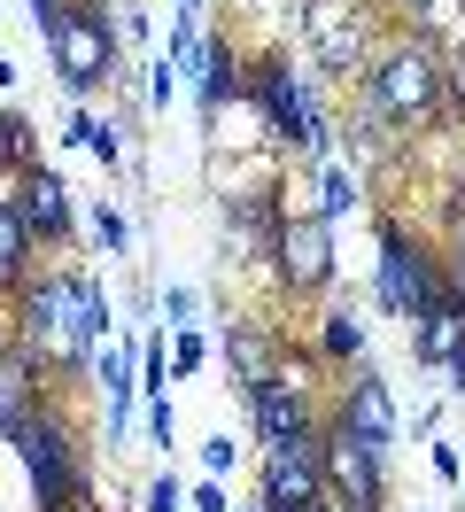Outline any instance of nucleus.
I'll return each instance as SVG.
<instances>
[{
    "label": "nucleus",
    "mask_w": 465,
    "mask_h": 512,
    "mask_svg": "<svg viewBox=\"0 0 465 512\" xmlns=\"http://www.w3.org/2000/svg\"><path fill=\"white\" fill-rule=\"evenodd\" d=\"M279 225H287V202H279L272 179L225 187V264H264V272H272Z\"/></svg>",
    "instance_id": "9b49d317"
},
{
    "label": "nucleus",
    "mask_w": 465,
    "mask_h": 512,
    "mask_svg": "<svg viewBox=\"0 0 465 512\" xmlns=\"http://www.w3.org/2000/svg\"><path fill=\"white\" fill-rule=\"evenodd\" d=\"M140 427H148V443H179V412H171V388L163 396H140Z\"/></svg>",
    "instance_id": "c85d7f7f"
},
{
    "label": "nucleus",
    "mask_w": 465,
    "mask_h": 512,
    "mask_svg": "<svg viewBox=\"0 0 465 512\" xmlns=\"http://www.w3.org/2000/svg\"><path fill=\"white\" fill-rule=\"evenodd\" d=\"M357 86H365L357 101H372L403 140H419V132L458 117V101H450V55H442L434 32H388Z\"/></svg>",
    "instance_id": "f03ea898"
},
{
    "label": "nucleus",
    "mask_w": 465,
    "mask_h": 512,
    "mask_svg": "<svg viewBox=\"0 0 465 512\" xmlns=\"http://www.w3.org/2000/svg\"><path fill=\"white\" fill-rule=\"evenodd\" d=\"M411 357H419L427 373H450V365L465 357V303H458V295H442L434 311L411 319Z\"/></svg>",
    "instance_id": "6ab92c4d"
},
{
    "label": "nucleus",
    "mask_w": 465,
    "mask_h": 512,
    "mask_svg": "<svg viewBox=\"0 0 465 512\" xmlns=\"http://www.w3.org/2000/svg\"><path fill=\"white\" fill-rule=\"evenodd\" d=\"M303 55L326 78H365V63L380 55L365 32V8L357 0H303Z\"/></svg>",
    "instance_id": "1a4fd4ad"
},
{
    "label": "nucleus",
    "mask_w": 465,
    "mask_h": 512,
    "mask_svg": "<svg viewBox=\"0 0 465 512\" xmlns=\"http://www.w3.org/2000/svg\"><path fill=\"white\" fill-rule=\"evenodd\" d=\"M179 8H202V0H179Z\"/></svg>",
    "instance_id": "79ce46f5"
},
{
    "label": "nucleus",
    "mask_w": 465,
    "mask_h": 512,
    "mask_svg": "<svg viewBox=\"0 0 465 512\" xmlns=\"http://www.w3.org/2000/svg\"><path fill=\"white\" fill-rule=\"evenodd\" d=\"M16 78H24V70L8 63V55H0V94H8V86H16Z\"/></svg>",
    "instance_id": "4c0bfd02"
},
{
    "label": "nucleus",
    "mask_w": 465,
    "mask_h": 512,
    "mask_svg": "<svg viewBox=\"0 0 465 512\" xmlns=\"http://www.w3.org/2000/svg\"><path fill=\"white\" fill-rule=\"evenodd\" d=\"M334 419H341V427H357L365 443L396 450V435H403V412H396V396H388V381L372 373V357H357V365H341V396H334Z\"/></svg>",
    "instance_id": "ddd939ff"
},
{
    "label": "nucleus",
    "mask_w": 465,
    "mask_h": 512,
    "mask_svg": "<svg viewBox=\"0 0 465 512\" xmlns=\"http://www.w3.org/2000/svg\"><path fill=\"white\" fill-rule=\"evenodd\" d=\"M186 505H194V512H233V497H225V481H217V474H202L194 489H186Z\"/></svg>",
    "instance_id": "72a5a7b5"
},
{
    "label": "nucleus",
    "mask_w": 465,
    "mask_h": 512,
    "mask_svg": "<svg viewBox=\"0 0 465 512\" xmlns=\"http://www.w3.org/2000/svg\"><path fill=\"white\" fill-rule=\"evenodd\" d=\"M442 272H450V295L465 303V225L450 233V249H442Z\"/></svg>",
    "instance_id": "c9c22d12"
},
{
    "label": "nucleus",
    "mask_w": 465,
    "mask_h": 512,
    "mask_svg": "<svg viewBox=\"0 0 465 512\" xmlns=\"http://www.w3.org/2000/svg\"><path fill=\"white\" fill-rule=\"evenodd\" d=\"M140 512H186V481L171 474V466H163V474H155L148 489H140Z\"/></svg>",
    "instance_id": "c756f323"
},
{
    "label": "nucleus",
    "mask_w": 465,
    "mask_h": 512,
    "mask_svg": "<svg viewBox=\"0 0 465 512\" xmlns=\"http://www.w3.org/2000/svg\"><path fill=\"white\" fill-rule=\"evenodd\" d=\"M233 512H264V505H256V497H248V505H233Z\"/></svg>",
    "instance_id": "a19ab883"
},
{
    "label": "nucleus",
    "mask_w": 465,
    "mask_h": 512,
    "mask_svg": "<svg viewBox=\"0 0 465 512\" xmlns=\"http://www.w3.org/2000/svg\"><path fill=\"white\" fill-rule=\"evenodd\" d=\"M450 396H465V357H458V365H450Z\"/></svg>",
    "instance_id": "58836bf2"
},
{
    "label": "nucleus",
    "mask_w": 465,
    "mask_h": 512,
    "mask_svg": "<svg viewBox=\"0 0 465 512\" xmlns=\"http://www.w3.org/2000/svg\"><path fill=\"white\" fill-rule=\"evenodd\" d=\"M318 466H326V505L334 512H388V450L365 443L357 427L326 412L318 427Z\"/></svg>",
    "instance_id": "423d86ee"
},
{
    "label": "nucleus",
    "mask_w": 465,
    "mask_h": 512,
    "mask_svg": "<svg viewBox=\"0 0 465 512\" xmlns=\"http://www.w3.org/2000/svg\"><path fill=\"white\" fill-rule=\"evenodd\" d=\"M179 86H186V78L155 55V63H148V109H171V94H179Z\"/></svg>",
    "instance_id": "473e14b6"
},
{
    "label": "nucleus",
    "mask_w": 465,
    "mask_h": 512,
    "mask_svg": "<svg viewBox=\"0 0 465 512\" xmlns=\"http://www.w3.org/2000/svg\"><path fill=\"white\" fill-rule=\"evenodd\" d=\"M39 163V132L24 109H0V171H31Z\"/></svg>",
    "instance_id": "393cba45"
},
{
    "label": "nucleus",
    "mask_w": 465,
    "mask_h": 512,
    "mask_svg": "<svg viewBox=\"0 0 465 512\" xmlns=\"http://www.w3.org/2000/svg\"><path fill=\"white\" fill-rule=\"evenodd\" d=\"M47 63H55V78H62V94H70V101H93L101 86H117V78H124V32H117V24H93V16L70 8V24L47 39Z\"/></svg>",
    "instance_id": "0eeeda50"
},
{
    "label": "nucleus",
    "mask_w": 465,
    "mask_h": 512,
    "mask_svg": "<svg viewBox=\"0 0 465 512\" xmlns=\"http://www.w3.org/2000/svg\"><path fill=\"white\" fill-rule=\"evenodd\" d=\"M210 350H217V342L202 334V326H179V334H171V373H179V381H186V373H202Z\"/></svg>",
    "instance_id": "cd10ccee"
},
{
    "label": "nucleus",
    "mask_w": 465,
    "mask_h": 512,
    "mask_svg": "<svg viewBox=\"0 0 465 512\" xmlns=\"http://www.w3.org/2000/svg\"><path fill=\"white\" fill-rule=\"evenodd\" d=\"M434 8H442V0H380V16H396L403 32H427V24H434Z\"/></svg>",
    "instance_id": "7c9ffc66"
},
{
    "label": "nucleus",
    "mask_w": 465,
    "mask_h": 512,
    "mask_svg": "<svg viewBox=\"0 0 465 512\" xmlns=\"http://www.w3.org/2000/svg\"><path fill=\"white\" fill-rule=\"evenodd\" d=\"M310 350H318V365H357V357H365V319H357V303H326Z\"/></svg>",
    "instance_id": "aec40b11"
},
{
    "label": "nucleus",
    "mask_w": 465,
    "mask_h": 512,
    "mask_svg": "<svg viewBox=\"0 0 465 512\" xmlns=\"http://www.w3.org/2000/svg\"><path fill=\"white\" fill-rule=\"evenodd\" d=\"M16 218L39 249H70V233H78V202H70V179L47 171V163H31L24 187H16Z\"/></svg>",
    "instance_id": "2eb2a0df"
},
{
    "label": "nucleus",
    "mask_w": 465,
    "mask_h": 512,
    "mask_svg": "<svg viewBox=\"0 0 465 512\" xmlns=\"http://www.w3.org/2000/svg\"><path fill=\"white\" fill-rule=\"evenodd\" d=\"M86 381L101 388V404H109V419H101V443L124 450V443H132V412H140V350H132V342H101Z\"/></svg>",
    "instance_id": "dca6fc26"
},
{
    "label": "nucleus",
    "mask_w": 465,
    "mask_h": 512,
    "mask_svg": "<svg viewBox=\"0 0 465 512\" xmlns=\"http://www.w3.org/2000/svg\"><path fill=\"white\" fill-rule=\"evenodd\" d=\"M62 512H101V505H93V497H78V505H62Z\"/></svg>",
    "instance_id": "ea45409f"
},
{
    "label": "nucleus",
    "mask_w": 465,
    "mask_h": 512,
    "mask_svg": "<svg viewBox=\"0 0 465 512\" xmlns=\"http://www.w3.org/2000/svg\"><path fill=\"white\" fill-rule=\"evenodd\" d=\"M93 249H101V256H124V249H132V225H124V210L109 202V194L93 202Z\"/></svg>",
    "instance_id": "bb28decb"
},
{
    "label": "nucleus",
    "mask_w": 465,
    "mask_h": 512,
    "mask_svg": "<svg viewBox=\"0 0 465 512\" xmlns=\"http://www.w3.org/2000/svg\"><path fill=\"white\" fill-rule=\"evenodd\" d=\"M194 109H202V125L225 117V101H248V47L233 32H202V63H194Z\"/></svg>",
    "instance_id": "f3484780"
},
{
    "label": "nucleus",
    "mask_w": 465,
    "mask_h": 512,
    "mask_svg": "<svg viewBox=\"0 0 465 512\" xmlns=\"http://www.w3.org/2000/svg\"><path fill=\"white\" fill-rule=\"evenodd\" d=\"M155 311H163L171 334H179V326H202V288H194V280H163V288H155Z\"/></svg>",
    "instance_id": "a878e982"
},
{
    "label": "nucleus",
    "mask_w": 465,
    "mask_h": 512,
    "mask_svg": "<svg viewBox=\"0 0 465 512\" xmlns=\"http://www.w3.org/2000/svg\"><path fill=\"white\" fill-rule=\"evenodd\" d=\"M450 295V272H442V249H434L427 233H411L403 218H380V264H372V303L388 311V319H419Z\"/></svg>",
    "instance_id": "39448f33"
},
{
    "label": "nucleus",
    "mask_w": 465,
    "mask_h": 512,
    "mask_svg": "<svg viewBox=\"0 0 465 512\" xmlns=\"http://www.w3.org/2000/svg\"><path fill=\"white\" fill-rule=\"evenodd\" d=\"M55 396H62V388L39 373V357H31L24 342H8V334H0V443H16L31 419L55 404Z\"/></svg>",
    "instance_id": "4468645a"
},
{
    "label": "nucleus",
    "mask_w": 465,
    "mask_h": 512,
    "mask_svg": "<svg viewBox=\"0 0 465 512\" xmlns=\"http://www.w3.org/2000/svg\"><path fill=\"white\" fill-rule=\"evenodd\" d=\"M31 272H39V241L24 233V218H16V210H0V303L24 288Z\"/></svg>",
    "instance_id": "4be33fe9"
},
{
    "label": "nucleus",
    "mask_w": 465,
    "mask_h": 512,
    "mask_svg": "<svg viewBox=\"0 0 465 512\" xmlns=\"http://www.w3.org/2000/svg\"><path fill=\"white\" fill-rule=\"evenodd\" d=\"M334 225L318 218V210H287L279 225V249H272V288L287 303H318V295L334 288Z\"/></svg>",
    "instance_id": "6e6552de"
},
{
    "label": "nucleus",
    "mask_w": 465,
    "mask_h": 512,
    "mask_svg": "<svg viewBox=\"0 0 465 512\" xmlns=\"http://www.w3.org/2000/svg\"><path fill=\"white\" fill-rule=\"evenodd\" d=\"M16 466H24L31 481V505L39 512H62V505H78V497H93V474H86V427H78V412L70 404H47V412L31 419L24 435H16Z\"/></svg>",
    "instance_id": "20e7f679"
},
{
    "label": "nucleus",
    "mask_w": 465,
    "mask_h": 512,
    "mask_svg": "<svg viewBox=\"0 0 465 512\" xmlns=\"http://www.w3.org/2000/svg\"><path fill=\"white\" fill-rule=\"evenodd\" d=\"M341 140H349V163H388L403 148V132L388 125V117H380V109H372V101H357V117H349V132H341Z\"/></svg>",
    "instance_id": "412c9836"
},
{
    "label": "nucleus",
    "mask_w": 465,
    "mask_h": 512,
    "mask_svg": "<svg viewBox=\"0 0 465 512\" xmlns=\"http://www.w3.org/2000/svg\"><path fill=\"white\" fill-rule=\"evenodd\" d=\"M163 63L179 70V78H194V63H202V8H179V0H171V39H163Z\"/></svg>",
    "instance_id": "b1692460"
},
{
    "label": "nucleus",
    "mask_w": 465,
    "mask_h": 512,
    "mask_svg": "<svg viewBox=\"0 0 465 512\" xmlns=\"http://www.w3.org/2000/svg\"><path fill=\"white\" fill-rule=\"evenodd\" d=\"M427 458H434V481H465V450L458 443H434Z\"/></svg>",
    "instance_id": "e433bc0d"
},
{
    "label": "nucleus",
    "mask_w": 465,
    "mask_h": 512,
    "mask_svg": "<svg viewBox=\"0 0 465 512\" xmlns=\"http://www.w3.org/2000/svg\"><path fill=\"white\" fill-rule=\"evenodd\" d=\"M109 326H117V311L86 264H47L8 295V342H24L55 388L93 373V350L109 342Z\"/></svg>",
    "instance_id": "f257e3e1"
},
{
    "label": "nucleus",
    "mask_w": 465,
    "mask_h": 512,
    "mask_svg": "<svg viewBox=\"0 0 465 512\" xmlns=\"http://www.w3.org/2000/svg\"><path fill=\"white\" fill-rule=\"evenodd\" d=\"M248 419H256V443H310V435L326 427V412H318L310 381H295V373L248 388Z\"/></svg>",
    "instance_id": "f8f14e48"
},
{
    "label": "nucleus",
    "mask_w": 465,
    "mask_h": 512,
    "mask_svg": "<svg viewBox=\"0 0 465 512\" xmlns=\"http://www.w3.org/2000/svg\"><path fill=\"white\" fill-rule=\"evenodd\" d=\"M62 24H70V0H31V32L39 39H55Z\"/></svg>",
    "instance_id": "f704fd0d"
},
{
    "label": "nucleus",
    "mask_w": 465,
    "mask_h": 512,
    "mask_svg": "<svg viewBox=\"0 0 465 512\" xmlns=\"http://www.w3.org/2000/svg\"><path fill=\"white\" fill-rule=\"evenodd\" d=\"M357 202H365V194H357V171L326 156V163H318V202H310V210H318L326 225H341L349 210H357Z\"/></svg>",
    "instance_id": "5701e85b"
},
{
    "label": "nucleus",
    "mask_w": 465,
    "mask_h": 512,
    "mask_svg": "<svg viewBox=\"0 0 465 512\" xmlns=\"http://www.w3.org/2000/svg\"><path fill=\"white\" fill-rule=\"evenodd\" d=\"M233 466H241V443H233V435H210V443H202V474H233Z\"/></svg>",
    "instance_id": "2f4dec72"
},
{
    "label": "nucleus",
    "mask_w": 465,
    "mask_h": 512,
    "mask_svg": "<svg viewBox=\"0 0 465 512\" xmlns=\"http://www.w3.org/2000/svg\"><path fill=\"white\" fill-rule=\"evenodd\" d=\"M248 101H256V117H264V140H272V148L326 163L334 125H326V109H318L310 70L295 63L287 47H272V55H248Z\"/></svg>",
    "instance_id": "7ed1b4c3"
},
{
    "label": "nucleus",
    "mask_w": 465,
    "mask_h": 512,
    "mask_svg": "<svg viewBox=\"0 0 465 512\" xmlns=\"http://www.w3.org/2000/svg\"><path fill=\"white\" fill-rule=\"evenodd\" d=\"M256 505L264 512H326V466L310 443H264L256 450Z\"/></svg>",
    "instance_id": "9d476101"
},
{
    "label": "nucleus",
    "mask_w": 465,
    "mask_h": 512,
    "mask_svg": "<svg viewBox=\"0 0 465 512\" xmlns=\"http://www.w3.org/2000/svg\"><path fill=\"white\" fill-rule=\"evenodd\" d=\"M217 357L233 365V381H241V396H248V388H264V381L287 373V334H279L272 319H233V326H217Z\"/></svg>",
    "instance_id": "a211bd4d"
}]
</instances>
